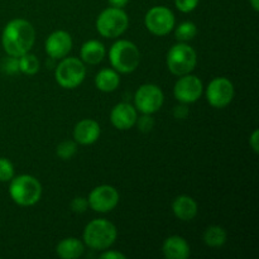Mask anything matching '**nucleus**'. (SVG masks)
Here are the masks:
<instances>
[{"label":"nucleus","instance_id":"nucleus-1","mask_svg":"<svg viewBox=\"0 0 259 259\" xmlns=\"http://www.w3.org/2000/svg\"><path fill=\"white\" fill-rule=\"evenodd\" d=\"M35 40V30L25 19H13L5 25L2 35L3 48L12 57H20L30 51Z\"/></svg>","mask_w":259,"mask_h":259},{"label":"nucleus","instance_id":"nucleus-2","mask_svg":"<svg viewBox=\"0 0 259 259\" xmlns=\"http://www.w3.org/2000/svg\"><path fill=\"white\" fill-rule=\"evenodd\" d=\"M116 228L105 219H96L89 223L83 230V243L94 250H105L115 243Z\"/></svg>","mask_w":259,"mask_h":259},{"label":"nucleus","instance_id":"nucleus-3","mask_svg":"<svg viewBox=\"0 0 259 259\" xmlns=\"http://www.w3.org/2000/svg\"><path fill=\"white\" fill-rule=\"evenodd\" d=\"M109 60L116 72L131 73L137 70L141 62V52L133 42L120 39L111 46Z\"/></svg>","mask_w":259,"mask_h":259},{"label":"nucleus","instance_id":"nucleus-4","mask_svg":"<svg viewBox=\"0 0 259 259\" xmlns=\"http://www.w3.org/2000/svg\"><path fill=\"white\" fill-rule=\"evenodd\" d=\"M9 194L15 204L20 206H32L39 201L42 196V186L35 177L30 175H20L10 180Z\"/></svg>","mask_w":259,"mask_h":259},{"label":"nucleus","instance_id":"nucleus-5","mask_svg":"<svg viewBox=\"0 0 259 259\" xmlns=\"http://www.w3.org/2000/svg\"><path fill=\"white\" fill-rule=\"evenodd\" d=\"M129 25V18L121 8H108L96 19V29L105 38H118Z\"/></svg>","mask_w":259,"mask_h":259},{"label":"nucleus","instance_id":"nucleus-6","mask_svg":"<svg viewBox=\"0 0 259 259\" xmlns=\"http://www.w3.org/2000/svg\"><path fill=\"white\" fill-rule=\"evenodd\" d=\"M197 63V56L191 46L185 42L177 43L167 53L168 70L176 76H184L191 72Z\"/></svg>","mask_w":259,"mask_h":259},{"label":"nucleus","instance_id":"nucleus-7","mask_svg":"<svg viewBox=\"0 0 259 259\" xmlns=\"http://www.w3.org/2000/svg\"><path fill=\"white\" fill-rule=\"evenodd\" d=\"M56 81L65 89H75L82 83L86 76V67L76 57L62 58L56 67Z\"/></svg>","mask_w":259,"mask_h":259},{"label":"nucleus","instance_id":"nucleus-8","mask_svg":"<svg viewBox=\"0 0 259 259\" xmlns=\"http://www.w3.org/2000/svg\"><path fill=\"white\" fill-rule=\"evenodd\" d=\"M163 100V93L158 86L144 83L134 95V108L143 114H153L162 108Z\"/></svg>","mask_w":259,"mask_h":259},{"label":"nucleus","instance_id":"nucleus-9","mask_svg":"<svg viewBox=\"0 0 259 259\" xmlns=\"http://www.w3.org/2000/svg\"><path fill=\"white\" fill-rule=\"evenodd\" d=\"M147 29L154 35H166L174 29L175 15L171 9L166 7H153L148 10L144 18Z\"/></svg>","mask_w":259,"mask_h":259},{"label":"nucleus","instance_id":"nucleus-10","mask_svg":"<svg viewBox=\"0 0 259 259\" xmlns=\"http://www.w3.org/2000/svg\"><path fill=\"white\" fill-rule=\"evenodd\" d=\"M234 98V86L227 77H217L210 81L206 89V99L214 108L223 109L229 105Z\"/></svg>","mask_w":259,"mask_h":259},{"label":"nucleus","instance_id":"nucleus-11","mask_svg":"<svg viewBox=\"0 0 259 259\" xmlns=\"http://www.w3.org/2000/svg\"><path fill=\"white\" fill-rule=\"evenodd\" d=\"M89 206L98 212H109L115 209L119 202V192L110 185L95 187L89 195Z\"/></svg>","mask_w":259,"mask_h":259},{"label":"nucleus","instance_id":"nucleus-12","mask_svg":"<svg viewBox=\"0 0 259 259\" xmlns=\"http://www.w3.org/2000/svg\"><path fill=\"white\" fill-rule=\"evenodd\" d=\"M202 86L201 80L197 76L187 75L181 76L175 83L174 95L180 103L182 104H191L199 100L202 95Z\"/></svg>","mask_w":259,"mask_h":259},{"label":"nucleus","instance_id":"nucleus-13","mask_svg":"<svg viewBox=\"0 0 259 259\" xmlns=\"http://www.w3.org/2000/svg\"><path fill=\"white\" fill-rule=\"evenodd\" d=\"M72 48V38L66 30H56L46 40V52L53 60H62Z\"/></svg>","mask_w":259,"mask_h":259},{"label":"nucleus","instance_id":"nucleus-14","mask_svg":"<svg viewBox=\"0 0 259 259\" xmlns=\"http://www.w3.org/2000/svg\"><path fill=\"white\" fill-rule=\"evenodd\" d=\"M137 109L128 103H119L110 113L111 124L119 131H128L137 123Z\"/></svg>","mask_w":259,"mask_h":259},{"label":"nucleus","instance_id":"nucleus-15","mask_svg":"<svg viewBox=\"0 0 259 259\" xmlns=\"http://www.w3.org/2000/svg\"><path fill=\"white\" fill-rule=\"evenodd\" d=\"M100 125L93 119H83L78 121L73 129V138L78 144L89 146L95 143L100 137Z\"/></svg>","mask_w":259,"mask_h":259},{"label":"nucleus","instance_id":"nucleus-16","mask_svg":"<svg viewBox=\"0 0 259 259\" xmlns=\"http://www.w3.org/2000/svg\"><path fill=\"white\" fill-rule=\"evenodd\" d=\"M162 252L167 259H186L190 255V245L182 237L172 235L164 240Z\"/></svg>","mask_w":259,"mask_h":259},{"label":"nucleus","instance_id":"nucleus-17","mask_svg":"<svg viewBox=\"0 0 259 259\" xmlns=\"http://www.w3.org/2000/svg\"><path fill=\"white\" fill-rule=\"evenodd\" d=\"M172 210L177 219L182 222H190L197 215V204L192 197L187 195H181L176 197L172 204Z\"/></svg>","mask_w":259,"mask_h":259},{"label":"nucleus","instance_id":"nucleus-18","mask_svg":"<svg viewBox=\"0 0 259 259\" xmlns=\"http://www.w3.org/2000/svg\"><path fill=\"white\" fill-rule=\"evenodd\" d=\"M105 53L106 50L103 43L95 39L88 40L81 47V61L88 63V65H98V63H100L104 60Z\"/></svg>","mask_w":259,"mask_h":259},{"label":"nucleus","instance_id":"nucleus-19","mask_svg":"<svg viewBox=\"0 0 259 259\" xmlns=\"http://www.w3.org/2000/svg\"><path fill=\"white\" fill-rule=\"evenodd\" d=\"M83 250L85 248H83L82 242L76 238H66V239L61 240L56 248L57 255L62 259L80 258L83 254Z\"/></svg>","mask_w":259,"mask_h":259},{"label":"nucleus","instance_id":"nucleus-20","mask_svg":"<svg viewBox=\"0 0 259 259\" xmlns=\"http://www.w3.org/2000/svg\"><path fill=\"white\" fill-rule=\"evenodd\" d=\"M119 83H120V77H119L118 72L111 68H104V70L99 71L95 77L96 88L103 93H111V91L116 90Z\"/></svg>","mask_w":259,"mask_h":259},{"label":"nucleus","instance_id":"nucleus-21","mask_svg":"<svg viewBox=\"0 0 259 259\" xmlns=\"http://www.w3.org/2000/svg\"><path fill=\"white\" fill-rule=\"evenodd\" d=\"M202 239L207 247L219 248L227 242V232L219 225H211L205 230Z\"/></svg>","mask_w":259,"mask_h":259},{"label":"nucleus","instance_id":"nucleus-22","mask_svg":"<svg viewBox=\"0 0 259 259\" xmlns=\"http://www.w3.org/2000/svg\"><path fill=\"white\" fill-rule=\"evenodd\" d=\"M18 65H19L20 72L25 75H34L39 70V61L29 52L18 57Z\"/></svg>","mask_w":259,"mask_h":259},{"label":"nucleus","instance_id":"nucleus-23","mask_svg":"<svg viewBox=\"0 0 259 259\" xmlns=\"http://www.w3.org/2000/svg\"><path fill=\"white\" fill-rule=\"evenodd\" d=\"M197 28L195 25V23L192 22H184L176 28V32H175V35L179 40L181 42H187V40H191L192 38L196 35Z\"/></svg>","mask_w":259,"mask_h":259},{"label":"nucleus","instance_id":"nucleus-24","mask_svg":"<svg viewBox=\"0 0 259 259\" xmlns=\"http://www.w3.org/2000/svg\"><path fill=\"white\" fill-rule=\"evenodd\" d=\"M77 152V146L72 141H65L58 144L57 147V156L61 159H71Z\"/></svg>","mask_w":259,"mask_h":259},{"label":"nucleus","instance_id":"nucleus-25","mask_svg":"<svg viewBox=\"0 0 259 259\" xmlns=\"http://www.w3.org/2000/svg\"><path fill=\"white\" fill-rule=\"evenodd\" d=\"M14 177V167L7 158H0V182H7Z\"/></svg>","mask_w":259,"mask_h":259},{"label":"nucleus","instance_id":"nucleus-26","mask_svg":"<svg viewBox=\"0 0 259 259\" xmlns=\"http://www.w3.org/2000/svg\"><path fill=\"white\" fill-rule=\"evenodd\" d=\"M136 124H138L139 131L144 132V133H148V132H151L152 129H153L154 120H153V118L151 116V114H144L143 116H141V118L137 119Z\"/></svg>","mask_w":259,"mask_h":259},{"label":"nucleus","instance_id":"nucleus-27","mask_svg":"<svg viewBox=\"0 0 259 259\" xmlns=\"http://www.w3.org/2000/svg\"><path fill=\"white\" fill-rule=\"evenodd\" d=\"M175 5L182 13H190L196 9L199 0H175Z\"/></svg>","mask_w":259,"mask_h":259},{"label":"nucleus","instance_id":"nucleus-28","mask_svg":"<svg viewBox=\"0 0 259 259\" xmlns=\"http://www.w3.org/2000/svg\"><path fill=\"white\" fill-rule=\"evenodd\" d=\"M88 207L89 201L85 197H75V199L72 200V202H71V209H72L73 212H77V214L85 212Z\"/></svg>","mask_w":259,"mask_h":259},{"label":"nucleus","instance_id":"nucleus-29","mask_svg":"<svg viewBox=\"0 0 259 259\" xmlns=\"http://www.w3.org/2000/svg\"><path fill=\"white\" fill-rule=\"evenodd\" d=\"M4 70L7 73H15L19 71V65H18V57H12L10 56L9 58H7V61L4 62Z\"/></svg>","mask_w":259,"mask_h":259},{"label":"nucleus","instance_id":"nucleus-30","mask_svg":"<svg viewBox=\"0 0 259 259\" xmlns=\"http://www.w3.org/2000/svg\"><path fill=\"white\" fill-rule=\"evenodd\" d=\"M187 114H189V109H187L185 105H177V106H175V109H174V115H175V118H177V119H185V118H186Z\"/></svg>","mask_w":259,"mask_h":259},{"label":"nucleus","instance_id":"nucleus-31","mask_svg":"<svg viewBox=\"0 0 259 259\" xmlns=\"http://www.w3.org/2000/svg\"><path fill=\"white\" fill-rule=\"evenodd\" d=\"M101 259H125V255L120 252H115V250H108V252L103 253L100 255Z\"/></svg>","mask_w":259,"mask_h":259},{"label":"nucleus","instance_id":"nucleus-32","mask_svg":"<svg viewBox=\"0 0 259 259\" xmlns=\"http://www.w3.org/2000/svg\"><path fill=\"white\" fill-rule=\"evenodd\" d=\"M258 136H259L258 131H254V132H253L252 136H250V138H249V144H250V147H252L253 151H254L255 153H258V151H259V149H258V141H259Z\"/></svg>","mask_w":259,"mask_h":259},{"label":"nucleus","instance_id":"nucleus-33","mask_svg":"<svg viewBox=\"0 0 259 259\" xmlns=\"http://www.w3.org/2000/svg\"><path fill=\"white\" fill-rule=\"evenodd\" d=\"M109 4L114 8H124L129 3V0H108Z\"/></svg>","mask_w":259,"mask_h":259},{"label":"nucleus","instance_id":"nucleus-34","mask_svg":"<svg viewBox=\"0 0 259 259\" xmlns=\"http://www.w3.org/2000/svg\"><path fill=\"white\" fill-rule=\"evenodd\" d=\"M250 2V5L253 7V9L255 10V12H258L259 10V0H249Z\"/></svg>","mask_w":259,"mask_h":259}]
</instances>
